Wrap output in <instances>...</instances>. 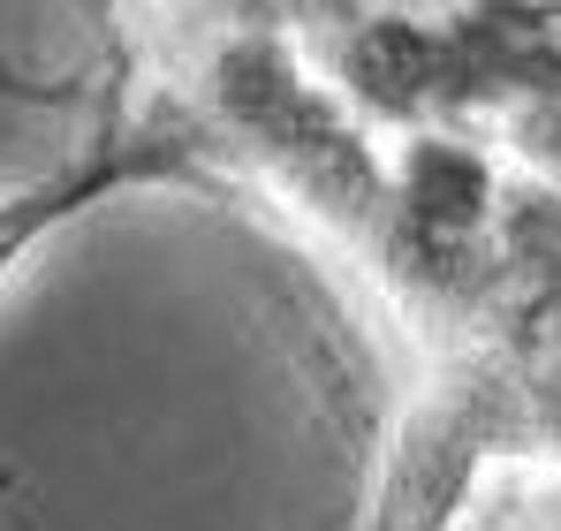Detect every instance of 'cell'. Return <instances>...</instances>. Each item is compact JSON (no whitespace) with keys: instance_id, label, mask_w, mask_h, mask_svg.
Returning <instances> with one entry per match:
<instances>
[{"instance_id":"1","label":"cell","mask_w":561,"mask_h":531,"mask_svg":"<svg viewBox=\"0 0 561 531\" xmlns=\"http://www.w3.org/2000/svg\"><path fill=\"white\" fill-rule=\"evenodd\" d=\"M129 190H236V168L175 106H145V114L99 122L69 160H54V168L0 190V289L54 236H69L77 221H92L99 205H114Z\"/></svg>"}]
</instances>
